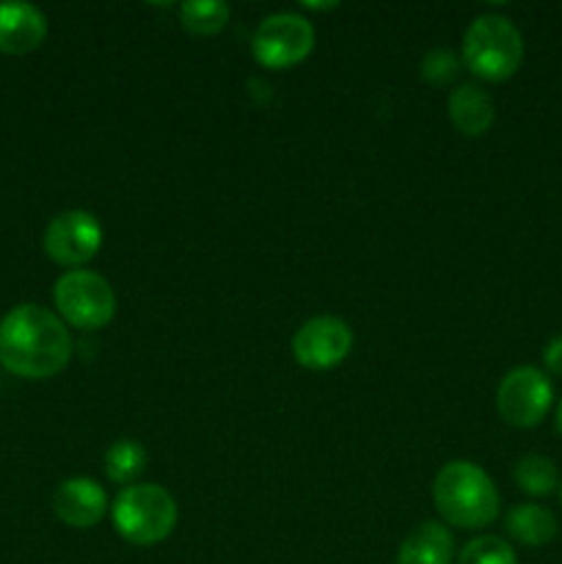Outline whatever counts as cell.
Returning <instances> with one entry per match:
<instances>
[{"mask_svg":"<svg viewBox=\"0 0 562 564\" xmlns=\"http://www.w3.org/2000/svg\"><path fill=\"white\" fill-rule=\"evenodd\" d=\"M72 358V336L64 319L36 303L11 308L0 323V364L25 380H47Z\"/></svg>","mask_w":562,"mask_h":564,"instance_id":"1","label":"cell"},{"mask_svg":"<svg viewBox=\"0 0 562 564\" xmlns=\"http://www.w3.org/2000/svg\"><path fill=\"white\" fill-rule=\"evenodd\" d=\"M433 501L457 529H483L499 516V494L488 474L468 460H452L435 474Z\"/></svg>","mask_w":562,"mask_h":564,"instance_id":"2","label":"cell"},{"mask_svg":"<svg viewBox=\"0 0 562 564\" xmlns=\"http://www.w3.org/2000/svg\"><path fill=\"white\" fill-rule=\"evenodd\" d=\"M463 61L483 80H507L523 61L521 31L501 14H479L463 36Z\"/></svg>","mask_w":562,"mask_h":564,"instance_id":"3","label":"cell"},{"mask_svg":"<svg viewBox=\"0 0 562 564\" xmlns=\"http://www.w3.org/2000/svg\"><path fill=\"white\" fill-rule=\"evenodd\" d=\"M114 527L132 545L163 543L176 527L174 496L160 485H130L114 501Z\"/></svg>","mask_w":562,"mask_h":564,"instance_id":"4","label":"cell"},{"mask_svg":"<svg viewBox=\"0 0 562 564\" xmlns=\"http://www.w3.org/2000/svg\"><path fill=\"white\" fill-rule=\"evenodd\" d=\"M55 308L72 328L97 330L116 314V295L108 281L91 270H69L55 281Z\"/></svg>","mask_w":562,"mask_h":564,"instance_id":"5","label":"cell"},{"mask_svg":"<svg viewBox=\"0 0 562 564\" xmlns=\"http://www.w3.org/2000/svg\"><path fill=\"white\" fill-rule=\"evenodd\" d=\"M314 47V28L301 14H270L253 33V58L268 69H290L301 64Z\"/></svg>","mask_w":562,"mask_h":564,"instance_id":"6","label":"cell"},{"mask_svg":"<svg viewBox=\"0 0 562 564\" xmlns=\"http://www.w3.org/2000/svg\"><path fill=\"white\" fill-rule=\"evenodd\" d=\"M554 391L549 378L534 367H516L501 378L496 391V408L512 427H534L545 419Z\"/></svg>","mask_w":562,"mask_h":564,"instance_id":"7","label":"cell"},{"mask_svg":"<svg viewBox=\"0 0 562 564\" xmlns=\"http://www.w3.org/2000/svg\"><path fill=\"white\" fill-rule=\"evenodd\" d=\"M102 246V226L86 209H66L44 229V253L55 264L80 270Z\"/></svg>","mask_w":562,"mask_h":564,"instance_id":"8","label":"cell"},{"mask_svg":"<svg viewBox=\"0 0 562 564\" xmlns=\"http://www.w3.org/2000/svg\"><path fill=\"white\" fill-rule=\"evenodd\" d=\"M353 347L350 325L339 317H312L292 336V356L306 369H331L347 358Z\"/></svg>","mask_w":562,"mask_h":564,"instance_id":"9","label":"cell"},{"mask_svg":"<svg viewBox=\"0 0 562 564\" xmlns=\"http://www.w3.org/2000/svg\"><path fill=\"white\" fill-rule=\"evenodd\" d=\"M53 510L66 527L72 529H91L97 527L108 510V496L102 485L88 477H72L58 485L53 496Z\"/></svg>","mask_w":562,"mask_h":564,"instance_id":"10","label":"cell"},{"mask_svg":"<svg viewBox=\"0 0 562 564\" xmlns=\"http://www.w3.org/2000/svg\"><path fill=\"white\" fill-rule=\"evenodd\" d=\"M47 36V20L31 3H0V53H33Z\"/></svg>","mask_w":562,"mask_h":564,"instance_id":"11","label":"cell"},{"mask_svg":"<svg viewBox=\"0 0 562 564\" xmlns=\"http://www.w3.org/2000/svg\"><path fill=\"white\" fill-rule=\"evenodd\" d=\"M496 119L494 99L474 83L457 86L450 94V121L457 132L468 138H479L490 130Z\"/></svg>","mask_w":562,"mask_h":564,"instance_id":"12","label":"cell"},{"mask_svg":"<svg viewBox=\"0 0 562 564\" xmlns=\"http://www.w3.org/2000/svg\"><path fill=\"white\" fill-rule=\"evenodd\" d=\"M455 543L444 523L424 521L400 545L397 564H452Z\"/></svg>","mask_w":562,"mask_h":564,"instance_id":"13","label":"cell"},{"mask_svg":"<svg viewBox=\"0 0 562 564\" xmlns=\"http://www.w3.org/2000/svg\"><path fill=\"white\" fill-rule=\"evenodd\" d=\"M507 534L529 549L549 545L556 534V518L540 505H518L507 512Z\"/></svg>","mask_w":562,"mask_h":564,"instance_id":"14","label":"cell"},{"mask_svg":"<svg viewBox=\"0 0 562 564\" xmlns=\"http://www.w3.org/2000/svg\"><path fill=\"white\" fill-rule=\"evenodd\" d=\"M229 14L231 9L224 0H187L180 6L182 25L196 36H213V33L224 31Z\"/></svg>","mask_w":562,"mask_h":564,"instance_id":"15","label":"cell"},{"mask_svg":"<svg viewBox=\"0 0 562 564\" xmlns=\"http://www.w3.org/2000/svg\"><path fill=\"white\" fill-rule=\"evenodd\" d=\"M512 477H516L518 488L529 496H549L560 485V471H556V466L545 455L521 457Z\"/></svg>","mask_w":562,"mask_h":564,"instance_id":"16","label":"cell"},{"mask_svg":"<svg viewBox=\"0 0 562 564\" xmlns=\"http://www.w3.org/2000/svg\"><path fill=\"white\" fill-rule=\"evenodd\" d=\"M102 466H105V474H108V479H114V482L119 485H127L143 471V466H147V452H143V446L136 444V441L121 438L105 452Z\"/></svg>","mask_w":562,"mask_h":564,"instance_id":"17","label":"cell"},{"mask_svg":"<svg viewBox=\"0 0 562 564\" xmlns=\"http://www.w3.org/2000/svg\"><path fill=\"white\" fill-rule=\"evenodd\" d=\"M457 564H518V556L507 540L483 534L457 554Z\"/></svg>","mask_w":562,"mask_h":564,"instance_id":"18","label":"cell"},{"mask_svg":"<svg viewBox=\"0 0 562 564\" xmlns=\"http://www.w3.org/2000/svg\"><path fill=\"white\" fill-rule=\"evenodd\" d=\"M461 72V61L452 50L435 47L422 58V77L430 86H452Z\"/></svg>","mask_w":562,"mask_h":564,"instance_id":"19","label":"cell"},{"mask_svg":"<svg viewBox=\"0 0 562 564\" xmlns=\"http://www.w3.org/2000/svg\"><path fill=\"white\" fill-rule=\"evenodd\" d=\"M543 361H545V369H549L551 375H562V336H554V339L545 345Z\"/></svg>","mask_w":562,"mask_h":564,"instance_id":"20","label":"cell"},{"mask_svg":"<svg viewBox=\"0 0 562 564\" xmlns=\"http://www.w3.org/2000/svg\"><path fill=\"white\" fill-rule=\"evenodd\" d=\"M303 9H314V11H328V9H336V3H303Z\"/></svg>","mask_w":562,"mask_h":564,"instance_id":"21","label":"cell"},{"mask_svg":"<svg viewBox=\"0 0 562 564\" xmlns=\"http://www.w3.org/2000/svg\"><path fill=\"white\" fill-rule=\"evenodd\" d=\"M556 430H560V435H562V402H560V408H556Z\"/></svg>","mask_w":562,"mask_h":564,"instance_id":"22","label":"cell"},{"mask_svg":"<svg viewBox=\"0 0 562 564\" xmlns=\"http://www.w3.org/2000/svg\"><path fill=\"white\" fill-rule=\"evenodd\" d=\"M560 499H562V485H560Z\"/></svg>","mask_w":562,"mask_h":564,"instance_id":"23","label":"cell"}]
</instances>
